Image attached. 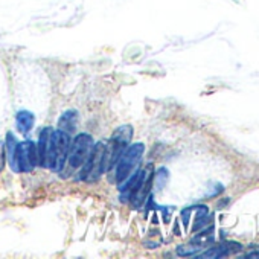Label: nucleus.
<instances>
[{"label":"nucleus","instance_id":"14","mask_svg":"<svg viewBox=\"0 0 259 259\" xmlns=\"http://www.w3.org/2000/svg\"><path fill=\"white\" fill-rule=\"evenodd\" d=\"M4 163H5V156H4V147L0 144V171L4 169Z\"/></svg>","mask_w":259,"mask_h":259},{"label":"nucleus","instance_id":"6","mask_svg":"<svg viewBox=\"0 0 259 259\" xmlns=\"http://www.w3.org/2000/svg\"><path fill=\"white\" fill-rule=\"evenodd\" d=\"M92 148H93V141H92L90 135L79 133L73 139V142L70 144V148H69V154H67V166L70 168V171H75L84 165Z\"/></svg>","mask_w":259,"mask_h":259},{"label":"nucleus","instance_id":"7","mask_svg":"<svg viewBox=\"0 0 259 259\" xmlns=\"http://www.w3.org/2000/svg\"><path fill=\"white\" fill-rule=\"evenodd\" d=\"M242 250V245L238 244V242H233V241H226V242H221L218 245H213L207 250H204L203 253L200 254H195L198 259H218V257H223V256H227L230 253H236Z\"/></svg>","mask_w":259,"mask_h":259},{"label":"nucleus","instance_id":"9","mask_svg":"<svg viewBox=\"0 0 259 259\" xmlns=\"http://www.w3.org/2000/svg\"><path fill=\"white\" fill-rule=\"evenodd\" d=\"M76 116H78V113L75 110L64 111L58 120V130H61V132H64L67 135H72L73 130L76 128Z\"/></svg>","mask_w":259,"mask_h":259},{"label":"nucleus","instance_id":"10","mask_svg":"<svg viewBox=\"0 0 259 259\" xmlns=\"http://www.w3.org/2000/svg\"><path fill=\"white\" fill-rule=\"evenodd\" d=\"M52 135V128H43V132L40 133L38 138V145H37V154H38V165L43 166L45 165V159H46V153H48V147H49V139Z\"/></svg>","mask_w":259,"mask_h":259},{"label":"nucleus","instance_id":"1","mask_svg":"<svg viewBox=\"0 0 259 259\" xmlns=\"http://www.w3.org/2000/svg\"><path fill=\"white\" fill-rule=\"evenodd\" d=\"M7 151L10 166L14 172H31L38 165L37 145L32 141L17 142L13 133H8Z\"/></svg>","mask_w":259,"mask_h":259},{"label":"nucleus","instance_id":"4","mask_svg":"<svg viewBox=\"0 0 259 259\" xmlns=\"http://www.w3.org/2000/svg\"><path fill=\"white\" fill-rule=\"evenodd\" d=\"M132 136H133L132 125H123L116 130V133L110 139L108 147L105 145V169H110L116 165L117 159L125 151L130 141H132Z\"/></svg>","mask_w":259,"mask_h":259},{"label":"nucleus","instance_id":"13","mask_svg":"<svg viewBox=\"0 0 259 259\" xmlns=\"http://www.w3.org/2000/svg\"><path fill=\"white\" fill-rule=\"evenodd\" d=\"M241 257H245V259H256V257H259V250H250L248 253H245V254H242Z\"/></svg>","mask_w":259,"mask_h":259},{"label":"nucleus","instance_id":"12","mask_svg":"<svg viewBox=\"0 0 259 259\" xmlns=\"http://www.w3.org/2000/svg\"><path fill=\"white\" fill-rule=\"evenodd\" d=\"M191 210H192V207H188V209H185V210L182 212V220H183L185 227L189 226V213H191Z\"/></svg>","mask_w":259,"mask_h":259},{"label":"nucleus","instance_id":"8","mask_svg":"<svg viewBox=\"0 0 259 259\" xmlns=\"http://www.w3.org/2000/svg\"><path fill=\"white\" fill-rule=\"evenodd\" d=\"M34 122H35V117L31 111L28 110H20L17 114H16V125H17V130L20 133L26 135L29 133L32 126H34Z\"/></svg>","mask_w":259,"mask_h":259},{"label":"nucleus","instance_id":"5","mask_svg":"<svg viewBox=\"0 0 259 259\" xmlns=\"http://www.w3.org/2000/svg\"><path fill=\"white\" fill-rule=\"evenodd\" d=\"M81 180L87 183H95L101 179L102 172L105 171V144L99 142L93 145L87 160L82 165Z\"/></svg>","mask_w":259,"mask_h":259},{"label":"nucleus","instance_id":"3","mask_svg":"<svg viewBox=\"0 0 259 259\" xmlns=\"http://www.w3.org/2000/svg\"><path fill=\"white\" fill-rule=\"evenodd\" d=\"M145 153V145L138 142L133 145H128L125 148V151L120 154V157L116 162V183L120 186L130 176H132L138 166L141 165V160L144 157Z\"/></svg>","mask_w":259,"mask_h":259},{"label":"nucleus","instance_id":"2","mask_svg":"<svg viewBox=\"0 0 259 259\" xmlns=\"http://www.w3.org/2000/svg\"><path fill=\"white\" fill-rule=\"evenodd\" d=\"M69 148H70V135L61 132V130H52L43 168L51 169L54 172H60L67 162Z\"/></svg>","mask_w":259,"mask_h":259},{"label":"nucleus","instance_id":"11","mask_svg":"<svg viewBox=\"0 0 259 259\" xmlns=\"http://www.w3.org/2000/svg\"><path fill=\"white\" fill-rule=\"evenodd\" d=\"M203 248H204L203 245H200V244L191 241V242H188V244L179 245V247H177V253H179L180 256H195V254H197L198 251H201Z\"/></svg>","mask_w":259,"mask_h":259}]
</instances>
